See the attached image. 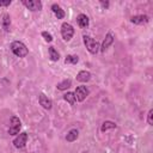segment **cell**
Returning <instances> with one entry per match:
<instances>
[{"mask_svg":"<svg viewBox=\"0 0 153 153\" xmlns=\"http://www.w3.org/2000/svg\"><path fill=\"white\" fill-rule=\"evenodd\" d=\"M82 38H84V43H85L87 50H88L91 54H97V53L99 51L100 45H99V43H98L96 39H93L92 37H90V36H87V35H84Z\"/></svg>","mask_w":153,"mask_h":153,"instance_id":"2","label":"cell"},{"mask_svg":"<svg viewBox=\"0 0 153 153\" xmlns=\"http://www.w3.org/2000/svg\"><path fill=\"white\" fill-rule=\"evenodd\" d=\"M23 4L31 11H39L42 10V2L39 0H23Z\"/></svg>","mask_w":153,"mask_h":153,"instance_id":"7","label":"cell"},{"mask_svg":"<svg viewBox=\"0 0 153 153\" xmlns=\"http://www.w3.org/2000/svg\"><path fill=\"white\" fill-rule=\"evenodd\" d=\"M130 22L134 23V24H137V25H142V24H146L148 22V16H146V14L134 16V17L130 18Z\"/></svg>","mask_w":153,"mask_h":153,"instance_id":"10","label":"cell"},{"mask_svg":"<svg viewBox=\"0 0 153 153\" xmlns=\"http://www.w3.org/2000/svg\"><path fill=\"white\" fill-rule=\"evenodd\" d=\"M91 79V73L87 72V71H80L76 75V80L78 81H81V82H86Z\"/></svg>","mask_w":153,"mask_h":153,"instance_id":"11","label":"cell"},{"mask_svg":"<svg viewBox=\"0 0 153 153\" xmlns=\"http://www.w3.org/2000/svg\"><path fill=\"white\" fill-rule=\"evenodd\" d=\"M51 10H53V12L55 13V16L57 17V19H62V18L65 17V11H63L59 5L54 4V5L51 6Z\"/></svg>","mask_w":153,"mask_h":153,"instance_id":"13","label":"cell"},{"mask_svg":"<svg viewBox=\"0 0 153 153\" xmlns=\"http://www.w3.org/2000/svg\"><path fill=\"white\" fill-rule=\"evenodd\" d=\"M100 5H102L103 7H105V8L109 7V2H108V1H105V2H104V1H100Z\"/></svg>","mask_w":153,"mask_h":153,"instance_id":"23","label":"cell"},{"mask_svg":"<svg viewBox=\"0 0 153 153\" xmlns=\"http://www.w3.org/2000/svg\"><path fill=\"white\" fill-rule=\"evenodd\" d=\"M26 141H27V134L26 133H20L13 140V145H14L16 148H24V146L26 145Z\"/></svg>","mask_w":153,"mask_h":153,"instance_id":"6","label":"cell"},{"mask_svg":"<svg viewBox=\"0 0 153 153\" xmlns=\"http://www.w3.org/2000/svg\"><path fill=\"white\" fill-rule=\"evenodd\" d=\"M63 99L66 102H68L71 105H74L75 103V96H74V92H67L66 94H63Z\"/></svg>","mask_w":153,"mask_h":153,"instance_id":"18","label":"cell"},{"mask_svg":"<svg viewBox=\"0 0 153 153\" xmlns=\"http://www.w3.org/2000/svg\"><path fill=\"white\" fill-rule=\"evenodd\" d=\"M147 122L148 124H153V110H149L148 111V115H147Z\"/></svg>","mask_w":153,"mask_h":153,"instance_id":"22","label":"cell"},{"mask_svg":"<svg viewBox=\"0 0 153 153\" xmlns=\"http://www.w3.org/2000/svg\"><path fill=\"white\" fill-rule=\"evenodd\" d=\"M114 128H116V124H115L114 122H111V121H105V122L102 124L100 130H102V131H106L108 129H114Z\"/></svg>","mask_w":153,"mask_h":153,"instance_id":"19","label":"cell"},{"mask_svg":"<svg viewBox=\"0 0 153 153\" xmlns=\"http://www.w3.org/2000/svg\"><path fill=\"white\" fill-rule=\"evenodd\" d=\"M76 22H78L80 27H86V26H88V23H90L88 17L86 14H79L76 17Z\"/></svg>","mask_w":153,"mask_h":153,"instance_id":"12","label":"cell"},{"mask_svg":"<svg viewBox=\"0 0 153 153\" xmlns=\"http://www.w3.org/2000/svg\"><path fill=\"white\" fill-rule=\"evenodd\" d=\"M42 36L44 37V39H45L47 42H51V41H53V36H51L49 32H47V31H43V32H42Z\"/></svg>","mask_w":153,"mask_h":153,"instance_id":"21","label":"cell"},{"mask_svg":"<svg viewBox=\"0 0 153 153\" xmlns=\"http://www.w3.org/2000/svg\"><path fill=\"white\" fill-rule=\"evenodd\" d=\"M10 25H11V19H10V16L6 13L2 17V27H4V30L8 31L10 30Z\"/></svg>","mask_w":153,"mask_h":153,"instance_id":"17","label":"cell"},{"mask_svg":"<svg viewBox=\"0 0 153 153\" xmlns=\"http://www.w3.org/2000/svg\"><path fill=\"white\" fill-rule=\"evenodd\" d=\"M78 61H79V57L76 55H68L65 59V63H73V65H75Z\"/></svg>","mask_w":153,"mask_h":153,"instance_id":"20","label":"cell"},{"mask_svg":"<svg viewBox=\"0 0 153 153\" xmlns=\"http://www.w3.org/2000/svg\"><path fill=\"white\" fill-rule=\"evenodd\" d=\"M38 102H39V104L44 108V109H51V105H53V103H51V100L44 94V93H41L39 94V97H38Z\"/></svg>","mask_w":153,"mask_h":153,"instance_id":"9","label":"cell"},{"mask_svg":"<svg viewBox=\"0 0 153 153\" xmlns=\"http://www.w3.org/2000/svg\"><path fill=\"white\" fill-rule=\"evenodd\" d=\"M61 35L65 41H69L74 35V29L69 23H63L61 25Z\"/></svg>","mask_w":153,"mask_h":153,"instance_id":"4","label":"cell"},{"mask_svg":"<svg viewBox=\"0 0 153 153\" xmlns=\"http://www.w3.org/2000/svg\"><path fill=\"white\" fill-rule=\"evenodd\" d=\"M0 6H2V4H1V1H0Z\"/></svg>","mask_w":153,"mask_h":153,"instance_id":"24","label":"cell"},{"mask_svg":"<svg viewBox=\"0 0 153 153\" xmlns=\"http://www.w3.org/2000/svg\"><path fill=\"white\" fill-rule=\"evenodd\" d=\"M72 86V80L71 79H66V80H63V81H61V82H59L57 84V90H61V91H63V90H67V88H69Z\"/></svg>","mask_w":153,"mask_h":153,"instance_id":"15","label":"cell"},{"mask_svg":"<svg viewBox=\"0 0 153 153\" xmlns=\"http://www.w3.org/2000/svg\"><path fill=\"white\" fill-rule=\"evenodd\" d=\"M114 39H115V38H114V33H112L111 31H109V32L106 33V36H105V39L103 41V43H102V45H100L99 50L104 53V51H105V50H106V49H108V48H109V47L112 44Z\"/></svg>","mask_w":153,"mask_h":153,"instance_id":"8","label":"cell"},{"mask_svg":"<svg viewBox=\"0 0 153 153\" xmlns=\"http://www.w3.org/2000/svg\"><path fill=\"white\" fill-rule=\"evenodd\" d=\"M74 96H75V99L78 102H82L85 100V98L88 96V88L86 86H78L75 88V92H74Z\"/></svg>","mask_w":153,"mask_h":153,"instance_id":"5","label":"cell"},{"mask_svg":"<svg viewBox=\"0 0 153 153\" xmlns=\"http://www.w3.org/2000/svg\"><path fill=\"white\" fill-rule=\"evenodd\" d=\"M11 50L12 53L18 57H25L29 54V50L26 45L20 41H14L11 43Z\"/></svg>","mask_w":153,"mask_h":153,"instance_id":"1","label":"cell"},{"mask_svg":"<svg viewBox=\"0 0 153 153\" xmlns=\"http://www.w3.org/2000/svg\"><path fill=\"white\" fill-rule=\"evenodd\" d=\"M48 50H49V57H50V60H51V61H59L60 55H59L57 50H56L54 47H49Z\"/></svg>","mask_w":153,"mask_h":153,"instance_id":"16","label":"cell"},{"mask_svg":"<svg viewBox=\"0 0 153 153\" xmlns=\"http://www.w3.org/2000/svg\"><path fill=\"white\" fill-rule=\"evenodd\" d=\"M20 127H22L20 120H19L17 116H12V117H11V121H10L8 134H10V135H17V134H19Z\"/></svg>","mask_w":153,"mask_h":153,"instance_id":"3","label":"cell"},{"mask_svg":"<svg viewBox=\"0 0 153 153\" xmlns=\"http://www.w3.org/2000/svg\"><path fill=\"white\" fill-rule=\"evenodd\" d=\"M78 135H79V131L76 129H71L68 131V134L66 135V140L68 142H73V141H75L78 139Z\"/></svg>","mask_w":153,"mask_h":153,"instance_id":"14","label":"cell"}]
</instances>
